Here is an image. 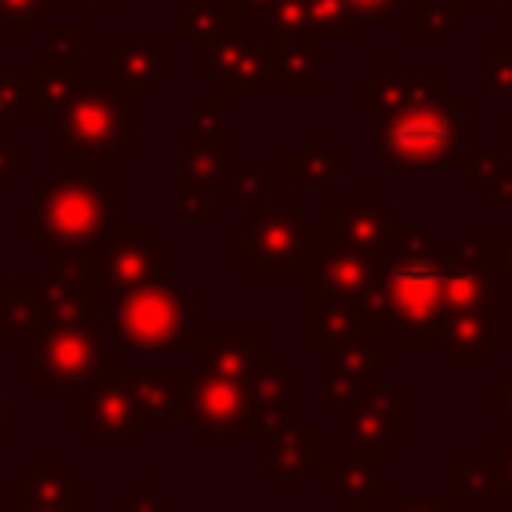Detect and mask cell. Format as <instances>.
<instances>
[{
	"label": "cell",
	"instance_id": "cell-1",
	"mask_svg": "<svg viewBox=\"0 0 512 512\" xmlns=\"http://www.w3.org/2000/svg\"><path fill=\"white\" fill-rule=\"evenodd\" d=\"M452 248L428 228L396 224L376 264V284L364 296L368 328H388L400 348H444L448 332Z\"/></svg>",
	"mask_w": 512,
	"mask_h": 512
},
{
	"label": "cell",
	"instance_id": "cell-2",
	"mask_svg": "<svg viewBox=\"0 0 512 512\" xmlns=\"http://www.w3.org/2000/svg\"><path fill=\"white\" fill-rule=\"evenodd\" d=\"M364 88L380 92L368 108L380 116L376 156L388 168H456L464 164V100L448 96L436 76H364Z\"/></svg>",
	"mask_w": 512,
	"mask_h": 512
},
{
	"label": "cell",
	"instance_id": "cell-3",
	"mask_svg": "<svg viewBox=\"0 0 512 512\" xmlns=\"http://www.w3.org/2000/svg\"><path fill=\"white\" fill-rule=\"evenodd\" d=\"M120 188L100 172H64L32 188L28 236L44 248L48 264H80L104 252V240L120 224Z\"/></svg>",
	"mask_w": 512,
	"mask_h": 512
},
{
	"label": "cell",
	"instance_id": "cell-4",
	"mask_svg": "<svg viewBox=\"0 0 512 512\" xmlns=\"http://www.w3.org/2000/svg\"><path fill=\"white\" fill-rule=\"evenodd\" d=\"M136 96L120 88H84L76 92L60 112L56 128L48 132V148L68 156V168L76 172H108L120 168L124 152L136 148L132 132Z\"/></svg>",
	"mask_w": 512,
	"mask_h": 512
},
{
	"label": "cell",
	"instance_id": "cell-5",
	"mask_svg": "<svg viewBox=\"0 0 512 512\" xmlns=\"http://www.w3.org/2000/svg\"><path fill=\"white\" fill-rule=\"evenodd\" d=\"M196 300L176 292L172 280L104 292V320L128 352H172L192 344Z\"/></svg>",
	"mask_w": 512,
	"mask_h": 512
},
{
	"label": "cell",
	"instance_id": "cell-6",
	"mask_svg": "<svg viewBox=\"0 0 512 512\" xmlns=\"http://www.w3.org/2000/svg\"><path fill=\"white\" fill-rule=\"evenodd\" d=\"M108 320H72L44 328L28 340L32 388H88L100 372L120 368V352L104 348Z\"/></svg>",
	"mask_w": 512,
	"mask_h": 512
},
{
	"label": "cell",
	"instance_id": "cell-7",
	"mask_svg": "<svg viewBox=\"0 0 512 512\" xmlns=\"http://www.w3.org/2000/svg\"><path fill=\"white\" fill-rule=\"evenodd\" d=\"M232 256L248 264L256 276H284L304 268L308 260V228L300 208L292 204H264L248 220H240L228 236Z\"/></svg>",
	"mask_w": 512,
	"mask_h": 512
},
{
	"label": "cell",
	"instance_id": "cell-8",
	"mask_svg": "<svg viewBox=\"0 0 512 512\" xmlns=\"http://www.w3.org/2000/svg\"><path fill=\"white\" fill-rule=\"evenodd\" d=\"M408 436V392L400 388H356L340 400V456L384 460Z\"/></svg>",
	"mask_w": 512,
	"mask_h": 512
},
{
	"label": "cell",
	"instance_id": "cell-9",
	"mask_svg": "<svg viewBox=\"0 0 512 512\" xmlns=\"http://www.w3.org/2000/svg\"><path fill=\"white\" fill-rule=\"evenodd\" d=\"M96 268L104 292L156 284L176 276V248L160 240L152 224H116L112 236L104 240V252L96 256Z\"/></svg>",
	"mask_w": 512,
	"mask_h": 512
},
{
	"label": "cell",
	"instance_id": "cell-10",
	"mask_svg": "<svg viewBox=\"0 0 512 512\" xmlns=\"http://www.w3.org/2000/svg\"><path fill=\"white\" fill-rule=\"evenodd\" d=\"M376 264H380V256L356 252V248L340 244L328 228H320V248L308 240V260H304L308 308H320V304H360L364 308V296L376 284Z\"/></svg>",
	"mask_w": 512,
	"mask_h": 512
},
{
	"label": "cell",
	"instance_id": "cell-11",
	"mask_svg": "<svg viewBox=\"0 0 512 512\" xmlns=\"http://www.w3.org/2000/svg\"><path fill=\"white\" fill-rule=\"evenodd\" d=\"M248 376L240 380V376H216V372H188L180 420L192 424L196 440H216V436L248 440V424H252Z\"/></svg>",
	"mask_w": 512,
	"mask_h": 512
},
{
	"label": "cell",
	"instance_id": "cell-12",
	"mask_svg": "<svg viewBox=\"0 0 512 512\" xmlns=\"http://www.w3.org/2000/svg\"><path fill=\"white\" fill-rule=\"evenodd\" d=\"M68 420L80 424L88 444H132L140 436L144 416L136 408L128 380H124V368L100 372L84 388L80 404H68Z\"/></svg>",
	"mask_w": 512,
	"mask_h": 512
},
{
	"label": "cell",
	"instance_id": "cell-13",
	"mask_svg": "<svg viewBox=\"0 0 512 512\" xmlns=\"http://www.w3.org/2000/svg\"><path fill=\"white\" fill-rule=\"evenodd\" d=\"M196 68L204 76H216L224 92H264L268 76H272V64H268L264 48H256L244 36V20L204 36L200 52H196Z\"/></svg>",
	"mask_w": 512,
	"mask_h": 512
},
{
	"label": "cell",
	"instance_id": "cell-14",
	"mask_svg": "<svg viewBox=\"0 0 512 512\" xmlns=\"http://www.w3.org/2000/svg\"><path fill=\"white\" fill-rule=\"evenodd\" d=\"M252 424L248 440H272L280 428L300 420V372L284 364V356L264 352L248 376Z\"/></svg>",
	"mask_w": 512,
	"mask_h": 512
},
{
	"label": "cell",
	"instance_id": "cell-15",
	"mask_svg": "<svg viewBox=\"0 0 512 512\" xmlns=\"http://www.w3.org/2000/svg\"><path fill=\"white\" fill-rule=\"evenodd\" d=\"M12 512H84V480L60 456H36L8 484Z\"/></svg>",
	"mask_w": 512,
	"mask_h": 512
},
{
	"label": "cell",
	"instance_id": "cell-16",
	"mask_svg": "<svg viewBox=\"0 0 512 512\" xmlns=\"http://www.w3.org/2000/svg\"><path fill=\"white\" fill-rule=\"evenodd\" d=\"M320 352H324V396L336 404L392 364V356L376 340V328H356L340 340H328Z\"/></svg>",
	"mask_w": 512,
	"mask_h": 512
},
{
	"label": "cell",
	"instance_id": "cell-17",
	"mask_svg": "<svg viewBox=\"0 0 512 512\" xmlns=\"http://www.w3.org/2000/svg\"><path fill=\"white\" fill-rule=\"evenodd\" d=\"M500 344V300L496 292H484L476 300L448 308V332L444 352L452 368H476L488 360V352Z\"/></svg>",
	"mask_w": 512,
	"mask_h": 512
},
{
	"label": "cell",
	"instance_id": "cell-18",
	"mask_svg": "<svg viewBox=\"0 0 512 512\" xmlns=\"http://www.w3.org/2000/svg\"><path fill=\"white\" fill-rule=\"evenodd\" d=\"M324 228L356 248V252H368V256H384L388 240H392V208L388 204H376L372 188H360V200L356 204H344V208H328L324 216Z\"/></svg>",
	"mask_w": 512,
	"mask_h": 512
},
{
	"label": "cell",
	"instance_id": "cell-19",
	"mask_svg": "<svg viewBox=\"0 0 512 512\" xmlns=\"http://www.w3.org/2000/svg\"><path fill=\"white\" fill-rule=\"evenodd\" d=\"M164 76H172V44H108L104 80L120 92L144 96Z\"/></svg>",
	"mask_w": 512,
	"mask_h": 512
},
{
	"label": "cell",
	"instance_id": "cell-20",
	"mask_svg": "<svg viewBox=\"0 0 512 512\" xmlns=\"http://www.w3.org/2000/svg\"><path fill=\"white\" fill-rule=\"evenodd\" d=\"M192 372H216V376H248L256 360L268 352L260 332H208L192 336Z\"/></svg>",
	"mask_w": 512,
	"mask_h": 512
},
{
	"label": "cell",
	"instance_id": "cell-21",
	"mask_svg": "<svg viewBox=\"0 0 512 512\" xmlns=\"http://www.w3.org/2000/svg\"><path fill=\"white\" fill-rule=\"evenodd\" d=\"M316 480L340 504V512H368L376 504V496H388L392 492L388 476L372 472L368 460H348V456H340L332 464H320Z\"/></svg>",
	"mask_w": 512,
	"mask_h": 512
},
{
	"label": "cell",
	"instance_id": "cell-22",
	"mask_svg": "<svg viewBox=\"0 0 512 512\" xmlns=\"http://www.w3.org/2000/svg\"><path fill=\"white\" fill-rule=\"evenodd\" d=\"M324 464L320 456V432L312 424H288L272 436V448H268V472H276L284 480L288 492H300L308 476H316Z\"/></svg>",
	"mask_w": 512,
	"mask_h": 512
},
{
	"label": "cell",
	"instance_id": "cell-23",
	"mask_svg": "<svg viewBox=\"0 0 512 512\" xmlns=\"http://www.w3.org/2000/svg\"><path fill=\"white\" fill-rule=\"evenodd\" d=\"M264 56L272 64V72L288 84V92H320V80H316V60H320V48L308 40V36H268L264 44Z\"/></svg>",
	"mask_w": 512,
	"mask_h": 512
},
{
	"label": "cell",
	"instance_id": "cell-24",
	"mask_svg": "<svg viewBox=\"0 0 512 512\" xmlns=\"http://www.w3.org/2000/svg\"><path fill=\"white\" fill-rule=\"evenodd\" d=\"M136 408L148 420H180L184 412V392H188V372H124Z\"/></svg>",
	"mask_w": 512,
	"mask_h": 512
},
{
	"label": "cell",
	"instance_id": "cell-25",
	"mask_svg": "<svg viewBox=\"0 0 512 512\" xmlns=\"http://www.w3.org/2000/svg\"><path fill=\"white\" fill-rule=\"evenodd\" d=\"M32 308H36V276H0V336H8L16 352H24Z\"/></svg>",
	"mask_w": 512,
	"mask_h": 512
},
{
	"label": "cell",
	"instance_id": "cell-26",
	"mask_svg": "<svg viewBox=\"0 0 512 512\" xmlns=\"http://www.w3.org/2000/svg\"><path fill=\"white\" fill-rule=\"evenodd\" d=\"M336 160L340 156L320 136H304V144L284 156V176H288V184L320 188V184H328L336 176Z\"/></svg>",
	"mask_w": 512,
	"mask_h": 512
},
{
	"label": "cell",
	"instance_id": "cell-27",
	"mask_svg": "<svg viewBox=\"0 0 512 512\" xmlns=\"http://www.w3.org/2000/svg\"><path fill=\"white\" fill-rule=\"evenodd\" d=\"M80 92V68H76V60H68V68L64 64H40L36 68V76H32V84H28V104L36 108V112H60L72 96Z\"/></svg>",
	"mask_w": 512,
	"mask_h": 512
},
{
	"label": "cell",
	"instance_id": "cell-28",
	"mask_svg": "<svg viewBox=\"0 0 512 512\" xmlns=\"http://www.w3.org/2000/svg\"><path fill=\"white\" fill-rule=\"evenodd\" d=\"M236 20H244L236 0H196V4H184L176 12V28L184 40H204V36H212Z\"/></svg>",
	"mask_w": 512,
	"mask_h": 512
},
{
	"label": "cell",
	"instance_id": "cell-29",
	"mask_svg": "<svg viewBox=\"0 0 512 512\" xmlns=\"http://www.w3.org/2000/svg\"><path fill=\"white\" fill-rule=\"evenodd\" d=\"M452 476H456L452 492H460V496H464L468 512L484 508V500H488V488H496V480H492L488 464H468V460H452Z\"/></svg>",
	"mask_w": 512,
	"mask_h": 512
},
{
	"label": "cell",
	"instance_id": "cell-30",
	"mask_svg": "<svg viewBox=\"0 0 512 512\" xmlns=\"http://www.w3.org/2000/svg\"><path fill=\"white\" fill-rule=\"evenodd\" d=\"M484 88L492 96L512 92V44L508 40H492L484 48Z\"/></svg>",
	"mask_w": 512,
	"mask_h": 512
},
{
	"label": "cell",
	"instance_id": "cell-31",
	"mask_svg": "<svg viewBox=\"0 0 512 512\" xmlns=\"http://www.w3.org/2000/svg\"><path fill=\"white\" fill-rule=\"evenodd\" d=\"M124 512H172L176 504H172V496H164L160 492V484L152 480V476H140V484H136V492L132 496H124V504H120Z\"/></svg>",
	"mask_w": 512,
	"mask_h": 512
},
{
	"label": "cell",
	"instance_id": "cell-32",
	"mask_svg": "<svg viewBox=\"0 0 512 512\" xmlns=\"http://www.w3.org/2000/svg\"><path fill=\"white\" fill-rule=\"evenodd\" d=\"M224 184L232 188L236 200H252L264 188V172H224Z\"/></svg>",
	"mask_w": 512,
	"mask_h": 512
},
{
	"label": "cell",
	"instance_id": "cell-33",
	"mask_svg": "<svg viewBox=\"0 0 512 512\" xmlns=\"http://www.w3.org/2000/svg\"><path fill=\"white\" fill-rule=\"evenodd\" d=\"M20 168H28V152H20V148H8V144H4V132H0V180L16 176Z\"/></svg>",
	"mask_w": 512,
	"mask_h": 512
},
{
	"label": "cell",
	"instance_id": "cell-34",
	"mask_svg": "<svg viewBox=\"0 0 512 512\" xmlns=\"http://www.w3.org/2000/svg\"><path fill=\"white\" fill-rule=\"evenodd\" d=\"M388 512H456V508L448 500H408V496H400V500H392Z\"/></svg>",
	"mask_w": 512,
	"mask_h": 512
},
{
	"label": "cell",
	"instance_id": "cell-35",
	"mask_svg": "<svg viewBox=\"0 0 512 512\" xmlns=\"http://www.w3.org/2000/svg\"><path fill=\"white\" fill-rule=\"evenodd\" d=\"M492 264H496L504 276H512V224L504 228V240L492 248Z\"/></svg>",
	"mask_w": 512,
	"mask_h": 512
},
{
	"label": "cell",
	"instance_id": "cell-36",
	"mask_svg": "<svg viewBox=\"0 0 512 512\" xmlns=\"http://www.w3.org/2000/svg\"><path fill=\"white\" fill-rule=\"evenodd\" d=\"M488 404H496L504 416H512V368L504 372V380H500V388H492L488 392Z\"/></svg>",
	"mask_w": 512,
	"mask_h": 512
},
{
	"label": "cell",
	"instance_id": "cell-37",
	"mask_svg": "<svg viewBox=\"0 0 512 512\" xmlns=\"http://www.w3.org/2000/svg\"><path fill=\"white\" fill-rule=\"evenodd\" d=\"M8 436H12V400L0 388V440H8Z\"/></svg>",
	"mask_w": 512,
	"mask_h": 512
},
{
	"label": "cell",
	"instance_id": "cell-38",
	"mask_svg": "<svg viewBox=\"0 0 512 512\" xmlns=\"http://www.w3.org/2000/svg\"><path fill=\"white\" fill-rule=\"evenodd\" d=\"M504 40H508V44H512V4H508V8H504Z\"/></svg>",
	"mask_w": 512,
	"mask_h": 512
},
{
	"label": "cell",
	"instance_id": "cell-39",
	"mask_svg": "<svg viewBox=\"0 0 512 512\" xmlns=\"http://www.w3.org/2000/svg\"><path fill=\"white\" fill-rule=\"evenodd\" d=\"M504 144L512 148V116H504Z\"/></svg>",
	"mask_w": 512,
	"mask_h": 512
},
{
	"label": "cell",
	"instance_id": "cell-40",
	"mask_svg": "<svg viewBox=\"0 0 512 512\" xmlns=\"http://www.w3.org/2000/svg\"><path fill=\"white\" fill-rule=\"evenodd\" d=\"M464 4H476V0H464Z\"/></svg>",
	"mask_w": 512,
	"mask_h": 512
}]
</instances>
